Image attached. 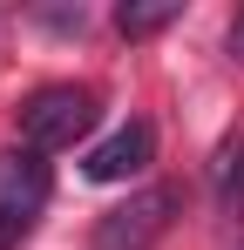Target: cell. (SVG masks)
<instances>
[{"label":"cell","mask_w":244,"mask_h":250,"mask_svg":"<svg viewBox=\"0 0 244 250\" xmlns=\"http://www.w3.org/2000/svg\"><path fill=\"white\" fill-rule=\"evenodd\" d=\"M34 21H41V27H54V34H81V27H88L81 7H34Z\"/></svg>","instance_id":"8992f818"},{"label":"cell","mask_w":244,"mask_h":250,"mask_svg":"<svg viewBox=\"0 0 244 250\" xmlns=\"http://www.w3.org/2000/svg\"><path fill=\"white\" fill-rule=\"evenodd\" d=\"M176 14H183V0H122V7H116V27L129 34V41H149V34H163Z\"/></svg>","instance_id":"5b68a950"},{"label":"cell","mask_w":244,"mask_h":250,"mask_svg":"<svg viewBox=\"0 0 244 250\" xmlns=\"http://www.w3.org/2000/svg\"><path fill=\"white\" fill-rule=\"evenodd\" d=\"M170 216H176V189L170 183H149V189H136L129 203H116L95 223V250H149L170 230Z\"/></svg>","instance_id":"7a4b0ae2"},{"label":"cell","mask_w":244,"mask_h":250,"mask_svg":"<svg viewBox=\"0 0 244 250\" xmlns=\"http://www.w3.org/2000/svg\"><path fill=\"white\" fill-rule=\"evenodd\" d=\"M156 156V128L149 122H122L109 142H95L88 156H81V176L88 183H129V176H143Z\"/></svg>","instance_id":"3957f363"},{"label":"cell","mask_w":244,"mask_h":250,"mask_svg":"<svg viewBox=\"0 0 244 250\" xmlns=\"http://www.w3.org/2000/svg\"><path fill=\"white\" fill-rule=\"evenodd\" d=\"M95 128V95L75 82H54V88H34L21 102V142L48 156V149H75L81 135Z\"/></svg>","instance_id":"6da1fadb"},{"label":"cell","mask_w":244,"mask_h":250,"mask_svg":"<svg viewBox=\"0 0 244 250\" xmlns=\"http://www.w3.org/2000/svg\"><path fill=\"white\" fill-rule=\"evenodd\" d=\"M231 54L244 61V7H238V21H231Z\"/></svg>","instance_id":"52a82bcc"},{"label":"cell","mask_w":244,"mask_h":250,"mask_svg":"<svg viewBox=\"0 0 244 250\" xmlns=\"http://www.w3.org/2000/svg\"><path fill=\"white\" fill-rule=\"evenodd\" d=\"M210 196H217V209L231 223H244V128L224 135L217 156H210Z\"/></svg>","instance_id":"277c9868"}]
</instances>
